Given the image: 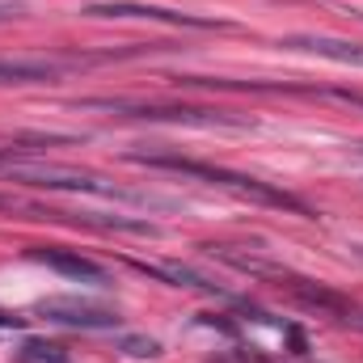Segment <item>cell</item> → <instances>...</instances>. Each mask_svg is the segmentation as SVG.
Listing matches in <instances>:
<instances>
[{
  "instance_id": "8992f818",
  "label": "cell",
  "mask_w": 363,
  "mask_h": 363,
  "mask_svg": "<svg viewBox=\"0 0 363 363\" xmlns=\"http://www.w3.org/2000/svg\"><path fill=\"white\" fill-rule=\"evenodd\" d=\"M30 258L51 267V271L68 274V279H81V283H110L101 262H93L85 254H72V250H60V245H38V250H30Z\"/></svg>"
},
{
  "instance_id": "277c9868",
  "label": "cell",
  "mask_w": 363,
  "mask_h": 363,
  "mask_svg": "<svg viewBox=\"0 0 363 363\" xmlns=\"http://www.w3.org/2000/svg\"><path fill=\"white\" fill-rule=\"evenodd\" d=\"M89 17H140V21H165V26H190V30H216L224 21L216 17H199V13H178V9H161V4H131V0H110V4H89Z\"/></svg>"
},
{
  "instance_id": "5bb4252c",
  "label": "cell",
  "mask_w": 363,
  "mask_h": 363,
  "mask_svg": "<svg viewBox=\"0 0 363 363\" xmlns=\"http://www.w3.org/2000/svg\"><path fill=\"white\" fill-rule=\"evenodd\" d=\"M347 321H355V325H359V330H363V313H351V317H347Z\"/></svg>"
},
{
  "instance_id": "52a82bcc",
  "label": "cell",
  "mask_w": 363,
  "mask_h": 363,
  "mask_svg": "<svg viewBox=\"0 0 363 363\" xmlns=\"http://www.w3.org/2000/svg\"><path fill=\"white\" fill-rule=\"evenodd\" d=\"M283 47L287 51H308V55H321V60H334V64L363 68V43L325 38V34H291V38H283Z\"/></svg>"
},
{
  "instance_id": "4fadbf2b",
  "label": "cell",
  "mask_w": 363,
  "mask_h": 363,
  "mask_svg": "<svg viewBox=\"0 0 363 363\" xmlns=\"http://www.w3.org/2000/svg\"><path fill=\"white\" fill-rule=\"evenodd\" d=\"M21 321H26V317H13V313H4V308H0V330H17Z\"/></svg>"
},
{
  "instance_id": "3957f363",
  "label": "cell",
  "mask_w": 363,
  "mask_h": 363,
  "mask_svg": "<svg viewBox=\"0 0 363 363\" xmlns=\"http://www.w3.org/2000/svg\"><path fill=\"white\" fill-rule=\"evenodd\" d=\"M97 110H118L131 118H152V123H186V127H245V118L220 114V110H186V106H123V101H89Z\"/></svg>"
},
{
  "instance_id": "30bf717a",
  "label": "cell",
  "mask_w": 363,
  "mask_h": 363,
  "mask_svg": "<svg viewBox=\"0 0 363 363\" xmlns=\"http://www.w3.org/2000/svg\"><path fill=\"white\" fill-rule=\"evenodd\" d=\"M123 351L135 355V359H157L161 355V342H152V338H123Z\"/></svg>"
},
{
  "instance_id": "8fae6325",
  "label": "cell",
  "mask_w": 363,
  "mask_h": 363,
  "mask_svg": "<svg viewBox=\"0 0 363 363\" xmlns=\"http://www.w3.org/2000/svg\"><path fill=\"white\" fill-rule=\"evenodd\" d=\"M0 211H26V216H55V211H47V207H34V203H26V199H17V194H0Z\"/></svg>"
},
{
  "instance_id": "9c48e42d",
  "label": "cell",
  "mask_w": 363,
  "mask_h": 363,
  "mask_svg": "<svg viewBox=\"0 0 363 363\" xmlns=\"http://www.w3.org/2000/svg\"><path fill=\"white\" fill-rule=\"evenodd\" d=\"M17 363H68V351L47 338H26L17 347Z\"/></svg>"
},
{
  "instance_id": "6da1fadb",
  "label": "cell",
  "mask_w": 363,
  "mask_h": 363,
  "mask_svg": "<svg viewBox=\"0 0 363 363\" xmlns=\"http://www.w3.org/2000/svg\"><path fill=\"white\" fill-rule=\"evenodd\" d=\"M127 161L135 165H148V169H169V174H186V178H203L211 186H224L241 199H254V203H267V207H283V211H300L308 216V207L287 194V190H274L271 182H258L250 174H233V169H220V165H203V161H190V157H174V152H127Z\"/></svg>"
},
{
  "instance_id": "7a4b0ae2",
  "label": "cell",
  "mask_w": 363,
  "mask_h": 363,
  "mask_svg": "<svg viewBox=\"0 0 363 363\" xmlns=\"http://www.w3.org/2000/svg\"><path fill=\"white\" fill-rule=\"evenodd\" d=\"M4 178L26 182L34 190H64V194H93L110 203H135V207H169L165 199H152L144 190H123L118 182L89 174V169H68V165H47V161H17Z\"/></svg>"
},
{
  "instance_id": "ba28073f",
  "label": "cell",
  "mask_w": 363,
  "mask_h": 363,
  "mask_svg": "<svg viewBox=\"0 0 363 363\" xmlns=\"http://www.w3.org/2000/svg\"><path fill=\"white\" fill-rule=\"evenodd\" d=\"M60 68L47 60H0V85H38V81H55Z\"/></svg>"
},
{
  "instance_id": "5b68a950",
  "label": "cell",
  "mask_w": 363,
  "mask_h": 363,
  "mask_svg": "<svg viewBox=\"0 0 363 363\" xmlns=\"http://www.w3.org/2000/svg\"><path fill=\"white\" fill-rule=\"evenodd\" d=\"M38 313L55 325H72V330H114L118 325V313L110 308H93L81 300H43Z\"/></svg>"
},
{
  "instance_id": "7c38bea8",
  "label": "cell",
  "mask_w": 363,
  "mask_h": 363,
  "mask_svg": "<svg viewBox=\"0 0 363 363\" xmlns=\"http://www.w3.org/2000/svg\"><path fill=\"white\" fill-rule=\"evenodd\" d=\"M17 13H21L17 0H0V21H9V17H17Z\"/></svg>"
}]
</instances>
